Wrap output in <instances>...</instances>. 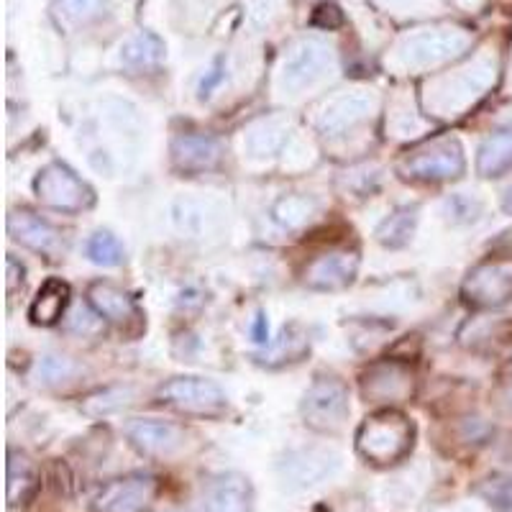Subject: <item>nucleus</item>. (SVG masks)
I'll return each mask as SVG.
<instances>
[{"label":"nucleus","mask_w":512,"mask_h":512,"mask_svg":"<svg viewBox=\"0 0 512 512\" xmlns=\"http://www.w3.org/2000/svg\"><path fill=\"white\" fill-rule=\"evenodd\" d=\"M415 428L405 415L395 410H382L361 423L356 433V448L367 461L379 466L405 459L413 448Z\"/></svg>","instance_id":"nucleus-1"},{"label":"nucleus","mask_w":512,"mask_h":512,"mask_svg":"<svg viewBox=\"0 0 512 512\" xmlns=\"http://www.w3.org/2000/svg\"><path fill=\"white\" fill-rule=\"evenodd\" d=\"M36 198L54 210L64 213H80L95 203V195L70 167L54 162L41 169L34 180Z\"/></svg>","instance_id":"nucleus-2"},{"label":"nucleus","mask_w":512,"mask_h":512,"mask_svg":"<svg viewBox=\"0 0 512 512\" xmlns=\"http://www.w3.org/2000/svg\"><path fill=\"white\" fill-rule=\"evenodd\" d=\"M305 423L315 431H336L349 418V392L338 379L320 377L305 392Z\"/></svg>","instance_id":"nucleus-3"},{"label":"nucleus","mask_w":512,"mask_h":512,"mask_svg":"<svg viewBox=\"0 0 512 512\" xmlns=\"http://www.w3.org/2000/svg\"><path fill=\"white\" fill-rule=\"evenodd\" d=\"M415 392L413 369L400 359L377 361L361 374V397L367 402H405Z\"/></svg>","instance_id":"nucleus-4"},{"label":"nucleus","mask_w":512,"mask_h":512,"mask_svg":"<svg viewBox=\"0 0 512 512\" xmlns=\"http://www.w3.org/2000/svg\"><path fill=\"white\" fill-rule=\"evenodd\" d=\"M159 400L177 410L198 415H213L226 408V392L205 377H175L159 387Z\"/></svg>","instance_id":"nucleus-5"},{"label":"nucleus","mask_w":512,"mask_h":512,"mask_svg":"<svg viewBox=\"0 0 512 512\" xmlns=\"http://www.w3.org/2000/svg\"><path fill=\"white\" fill-rule=\"evenodd\" d=\"M461 292L477 308H495L512 300V259H495L474 267Z\"/></svg>","instance_id":"nucleus-6"},{"label":"nucleus","mask_w":512,"mask_h":512,"mask_svg":"<svg viewBox=\"0 0 512 512\" xmlns=\"http://www.w3.org/2000/svg\"><path fill=\"white\" fill-rule=\"evenodd\" d=\"M464 172V152L459 141H441L431 149L413 154L408 162L402 164V175L420 182H443L456 180Z\"/></svg>","instance_id":"nucleus-7"},{"label":"nucleus","mask_w":512,"mask_h":512,"mask_svg":"<svg viewBox=\"0 0 512 512\" xmlns=\"http://www.w3.org/2000/svg\"><path fill=\"white\" fill-rule=\"evenodd\" d=\"M8 233L11 239L24 244L26 249L44 254L49 259H59L64 254V239L62 233L52 226V223L41 221L29 210H13L8 216Z\"/></svg>","instance_id":"nucleus-8"},{"label":"nucleus","mask_w":512,"mask_h":512,"mask_svg":"<svg viewBox=\"0 0 512 512\" xmlns=\"http://www.w3.org/2000/svg\"><path fill=\"white\" fill-rule=\"evenodd\" d=\"M356 269H359L356 251H328L315 256L305 267L303 280L313 290H344L354 282Z\"/></svg>","instance_id":"nucleus-9"},{"label":"nucleus","mask_w":512,"mask_h":512,"mask_svg":"<svg viewBox=\"0 0 512 512\" xmlns=\"http://www.w3.org/2000/svg\"><path fill=\"white\" fill-rule=\"evenodd\" d=\"M223 159V144L210 134H180L172 141V162L180 172H208Z\"/></svg>","instance_id":"nucleus-10"},{"label":"nucleus","mask_w":512,"mask_h":512,"mask_svg":"<svg viewBox=\"0 0 512 512\" xmlns=\"http://www.w3.org/2000/svg\"><path fill=\"white\" fill-rule=\"evenodd\" d=\"M157 482L152 477H128L111 482L98 495L100 512H141L152 502Z\"/></svg>","instance_id":"nucleus-11"},{"label":"nucleus","mask_w":512,"mask_h":512,"mask_svg":"<svg viewBox=\"0 0 512 512\" xmlns=\"http://www.w3.org/2000/svg\"><path fill=\"white\" fill-rule=\"evenodd\" d=\"M128 438L139 451L149 456H167L182 446V431L175 423L154 418H141L128 423Z\"/></svg>","instance_id":"nucleus-12"},{"label":"nucleus","mask_w":512,"mask_h":512,"mask_svg":"<svg viewBox=\"0 0 512 512\" xmlns=\"http://www.w3.org/2000/svg\"><path fill=\"white\" fill-rule=\"evenodd\" d=\"M88 297L95 313L116 323V326H128L131 320L139 318L134 297L123 292L121 287L111 285V282H95V285H90Z\"/></svg>","instance_id":"nucleus-13"},{"label":"nucleus","mask_w":512,"mask_h":512,"mask_svg":"<svg viewBox=\"0 0 512 512\" xmlns=\"http://www.w3.org/2000/svg\"><path fill=\"white\" fill-rule=\"evenodd\" d=\"M372 111V100L367 95H346V98H338L328 105L326 111L318 116V128L323 134L336 136L344 134L346 128L356 126L359 121L369 116Z\"/></svg>","instance_id":"nucleus-14"},{"label":"nucleus","mask_w":512,"mask_h":512,"mask_svg":"<svg viewBox=\"0 0 512 512\" xmlns=\"http://www.w3.org/2000/svg\"><path fill=\"white\" fill-rule=\"evenodd\" d=\"M67 303H70V287H67V282L47 280L34 303H31V323H36V326H54L62 318Z\"/></svg>","instance_id":"nucleus-15"},{"label":"nucleus","mask_w":512,"mask_h":512,"mask_svg":"<svg viewBox=\"0 0 512 512\" xmlns=\"http://www.w3.org/2000/svg\"><path fill=\"white\" fill-rule=\"evenodd\" d=\"M246 505H249V484L236 474L218 479L205 500L208 512H246Z\"/></svg>","instance_id":"nucleus-16"},{"label":"nucleus","mask_w":512,"mask_h":512,"mask_svg":"<svg viewBox=\"0 0 512 512\" xmlns=\"http://www.w3.org/2000/svg\"><path fill=\"white\" fill-rule=\"evenodd\" d=\"M477 169L484 177H500L502 172L512 169V131H502L484 141L479 149Z\"/></svg>","instance_id":"nucleus-17"},{"label":"nucleus","mask_w":512,"mask_h":512,"mask_svg":"<svg viewBox=\"0 0 512 512\" xmlns=\"http://www.w3.org/2000/svg\"><path fill=\"white\" fill-rule=\"evenodd\" d=\"M415 226H418V208L415 205H402L392 216L384 218L377 228V239L382 246L400 249L413 239Z\"/></svg>","instance_id":"nucleus-18"},{"label":"nucleus","mask_w":512,"mask_h":512,"mask_svg":"<svg viewBox=\"0 0 512 512\" xmlns=\"http://www.w3.org/2000/svg\"><path fill=\"white\" fill-rule=\"evenodd\" d=\"M308 351V338L300 331V326H287L282 328V333L274 338L272 344L264 349V354H259L256 359L262 364H269V367H277V364H285V361H297L300 356Z\"/></svg>","instance_id":"nucleus-19"},{"label":"nucleus","mask_w":512,"mask_h":512,"mask_svg":"<svg viewBox=\"0 0 512 512\" xmlns=\"http://www.w3.org/2000/svg\"><path fill=\"white\" fill-rule=\"evenodd\" d=\"M323 62H326V54H323V49L315 47V44H310V47H305L303 52H297L295 57L287 62L285 82L290 85V88H303V85H308V82H313L315 77L320 75V70H323Z\"/></svg>","instance_id":"nucleus-20"},{"label":"nucleus","mask_w":512,"mask_h":512,"mask_svg":"<svg viewBox=\"0 0 512 512\" xmlns=\"http://www.w3.org/2000/svg\"><path fill=\"white\" fill-rule=\"evenodd\" d=\"M88 259L93 264H100V267H118L123 262V246L121 241L108 231H98L93 233L88 239Z\"/></svg>","instance_id":"nucleus-21"},{"label":"nucleus","mask_w":512,"mask_h":512,"mask_svg":"<svg viewBox=\"0 0 512 512\" xmlns=\"http://www.w3.org/2000/svg\"><path fill=\"white\" fill-rule=\"evenodd\" d=\"M34 489L36 477L34 472H31L29 461H26L24 456L18 459L16 454H11V464H8V500H11V505L24 502Z\"/></svg>","instance_id":"nucleus-22"},{"label":"nucleus","mask_w":512,"mask_h":512,"mask_svg":"<svg viewBox=\"0 0 512 512\" xmlns=\"http://www.w3.org/2000/svg\"><path fill=\"white\" fill-rule=\"evenodd\" d=\"M313 208H315V203L310 198L290 195V198L277 200V205L272 208V216H274V221L282 223V226L297 228L308 221L310 213H313Z\"/></svg>","instance_id":"nucleus-23"},{"label":"nucleus","mask_w":512,"mask_h":512,"mask_svg":"<svg viewBox=\"0 0 512 512\" xmlns=\"http://www.w3.org/2000/svg\"><path fill=\"white\" fill-rule=\"evenodd\" d=\"M75 372L77 367L67 356H44L39 361L36 377H39L41 384H62L75 377Z\"/></svg>","instance_id":"nucleus-24"},{"label":"nucleus","mask_w":512,"mask_h":512,"mask_svg":"<svg viewBox=\"0 0 512 512\" xmlns=\"http://www.w3.org/2000/svg\"><path fill=\"white\" fill-rule=\"evenodd\" d=\"M162 54L157 41L152 39H136L134 44H128L126 47V64L131 67H146V64H154Z\"/></svg>","instance_id":"nucleus-25"},{"label":"nucleus","mask_w":512,"mask_h":512,"mask_svg":"<svg viewBox=\"0 0 512 512\" xmlns=\"http://www.w3.org/2000/svg\"><path fill=\"white\" fill-rule=\"evenodd\" d=\"M131 395L128 390H105V392H98V395L90 397L88 402H85V413H93V415H100V413H108V410H118L126 405V397Z\"/></svg>","instance_id":"nucleus-26"},{"label":"nucleus","mask_w":512,"mask_h":512,"mask_svg":"<svg viewBox=\"0 0 512 512\" xmlns=\"http://www.w3.org/2000/svg\"><path fill=\"white\" fill-rule=\"evenodd\" d=\"M64 328L72 333H80V336H93V333H98L103 328V323L88 308H75L70 318H67V323H64Z\"/></svg>","instance_id":"nucleus-27"},{"label":"nucleus","mask_w":512,"mask_h":512,"mask_svg":"<svg viewBox=\"0 0 512 512\" xmlns=\"http://www.w3.org/2000/svg\"><path fill=\"white\" fill-rule=\"evenodd\" d=\"M448 213L456 216V221H469V218H477L479 205L474 200L464 198V195H456V198L448 200Z\"/></svg>","instance_id":"nucleus-28"},{"label":"nucleus","mask_w":512,"mask_h":512,"mask_svg":"<svg viewBox=\"0 0 512 512\" xmlns=\"http://www.w3.org/2000/svg\"><path fill=\"white\" fill-rule=\"evenodd\" d=\"M18 282H24V269H21L16 259H8V292L16 290Z\"/></svg>","instance_id":"nucleus-29"},{"label":"nucleus","mask_w":512,"mask_h":512,"mask_svg":"<svg viewBox=\"0 0 512 512\" xmlns=\"http://www.w3.org/2000/svg\"><path fill=\"white\" fill-rule=\"evenodd\" d=\"M251 333H254L256 344H267V341H269V336H267V318H264V313L256 315L254 328H251Z\"/></svg>","instance_id":"nucleus-30"},{"label":"nucleus","mask_w":512,"mask_h":512,"mask_svg":"<svg viewBox=\"0 0 512 512\" xmlns=\"http://www.w3.org/2000/svg\"><path fill=\"white\" fill-rule=\"evenodd\" d=\"M505 210L507 213H512V187L507 190V195H505Z\"/></svg>","instance_id":"nucleus-31"}]
</instances>
